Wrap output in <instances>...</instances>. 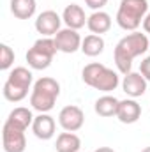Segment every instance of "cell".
Wrapping results in <instances>:
<instances>
[{
    "mask_svg": "<svg viewBox=\"0 0 150 152\" xmlns=\"http://www.w3.org/2000/svg\"><path fill=\"white\" fill-rule=\"evenodd\" d=\"M150 48V41L147 34H141V32H131L127 34L125 37H122L115 50H113V60H115V66L118 69V73L122 75H127L131 73L133 69V60L143 53H147V50Z\"/></svg>",
    "mask_w": 150,
    "mask_h": 152,
    "instance_id": "cell-1",
    "label": "cell"
},
{
    "mask_svg": "<svg viewBox=\"0 0 150 152\" xmlns=\"http://www.w3.org/2000/svg\"><path fill=\"white\" fill-rule=\"evenodd\" d=\"M87 20H88V16L85 14V9L78 4H69L62 12V21L66 23V27L74 28V30L83 28L87 25Z\"/></svg>",
    "mask_w": 150,
    "mask_h": 152,
    "instance_id": "cell-13",
    "label": "cell"
},
{
    "mask_svg": "<svg viewBox=\"0 0 150 152\" xmlns=\"http://www.w3.org/2000/svg\"><path fill=\"white\" fill-rule=\"evenodd\" d=\"M2 145L5 152H25L27 149V136L25 131L4 122L2 127Z\"/></svg>",
    "mask_w": 150,
    "mask_h": 152,
    "instance_id": "cell-6",
    "label": "cell"
},
{
    "mask_svg": "<svg viewBox=\"0 0 150 152\" xmlns=\"http://www.w3.org/2000/svg\"><path fill=\"white\" fill-rule=\"evenodd\" d=\"M14 50L9 46V44H5V42H2L0 44V69L2 71H7V69H11V66L14 64Z\"/></svg>",
    "mask_w": 150,
    "mask_h": 152,
    "instance_id": "cell-21",
    "label": "cell"
},
{
    "mask_svg": "<svg viewBox=\"0 0 150 152\" xmlns=\"http://www.w3.org/2000/svg\"><path fill=\"white\" fill-rule=\"evenodd\" d=\"M55 44H57V50L62 51V53H74L78 50H81V36L78 34V30L74 28H60L55 36Z\"/></svg>",
    "mask_w": 150,
    "mask_h": 152,
    "instance_id": "cell-9",
    "label": "cell"
},
{
    "mask_svg": "<svg viewBox=\"0 0 150 152\" xmlns=\"http://www.w3.org/2000/svg\"><path fill=\"white\" fill-rule=\"evenodd\" d=\"M149 14V0H120L117 23L122 30L136 32Z\"/></svg>",
    "mask_w": 150,
    "mask_h": 152,
    "instance_id": "cell-5",
    "label": "cell"
},
{
    "mask_svg": "<svg viewBox=\"0 0 150 152\" xmlns=\"http://www.w3.org/2000/svg\"><path fill=\"white\" fill-rule=\"evenodd\" d=\"M147 85L149 81L143 78V75L134 71L124 75V80H122V90L127 94V97H133V99L143 96L147 92Z\"/></svg>",
    "mask_w": 150,
    "mask_h": 152,
    "instance_id": "cell-10",
    "label": "cell"
},
{
    "mask_svg": "<svg viewBox=\"0 0 150 152\" xmlns=\"http://www.w3.org/2000/svg\"><path fill=\"white\" fill-rule=\"evenodd\" d=\"M87 28L92 34L103 36L111 28V16L106 11H94L87 20Z\"/></svg>",
    "mask_w": 150,
    "mask_h": 152,
    "instance_id": "cell-14",
    "label": "cell"
},
{
    "mask_svg": "<svg viewBox=\"0 0 150 152\" xmlns=\"http://www.w3.org/2000/svg\"><path fill=\"white\" fill-rule=\"evenodd\" d=\"M118 104H120V99H117L115 96H101L95 104H94V110L99 117H117V112H118Z\"/></svg>",
    "mask_w": 150,
    "mask_h": 152,
    "instance_id": "cell-16",
    "label": "cell"
},
{
    "mask_svg": "<svg viewBox=\"0 0 150 152\" xmlns=\"http://www.w3.org/2000/svg\"><path fill=\"white\" fill-rule=\"evenodd\" d=\"M87 7L94 9V11H103V7L108 4V0H85Z\"/></svg>",
    "mask_w": 150,
    "mask_h": 152,
    "instance_id": "cell-23",
    "label": "cell"
},
{
    "mask_svg": "<svg viewBox=\"0 0 150 152\" xmlns=\"http://www.w3.org/2000/svg\"><path fill=\"white\" fill-rule=\"evenodd\" d=\"M34 115H32V110L30 108H25V106H18V108H14L9 117H7V124H11V126H14V127H18V129H21V131H27L28 127H32V122H34Z\"/></svg>",
    "mask_w": 150,
    "mask_h": 152,
    "instance_id": "cell-15",
    "label": "cell"
},
{
    "mask_svg": "<svg viewBox=\"0 0 150 152\" xmlns=\"http://www.w3.org/2000/svg\"><path fill=\"white\" fill-rule=\"evenodd\" d=\"M94 152H115L111 147H99V149H95Z\"/></svg>",
    "mask_w": 150,
    "mask_h": 152,
    "instance_id": "cell-25",
    "label": "cell"
},
{
    "mask_svg": "<svg viewBox=\"0 0 150 152\" xmlns=\"http://www.w3.org/2000/svg\"><path fill=\"white\" fill-rule=\"evenodd\" d=\"M27 62H28V66H30L32 69L42 71V69H48V67L51 66L53 57H51V55H46V53H42V51H39L37 48L32 46V48L27 51Z\"/></svg>",
    "mask_w": 150,
    "mask_h": 152,
    "instance_id": "cell-20",
    "label": "cell"
},
{
    "mask_svg": "<svg viewBox=\"0 0 150 152\" xmlns=\"http://www.w3.org/2000/svg\"><path fill=\"white\" fill-rule=\"evenodd\" d=\"M141 152H150V147H145V149H143Z\"/></svg>",
    "mask_w": 150,
    "mask_h": 152,
    "instance_id": "cell-26",
    "label": "cell"
},
{
    "mask_svg": "<svg viewBox=\"0 0 150 152\" xmlns=\"http://www.w3.org/2000/svg\"><path fill=\"white\" fill-rule=\"evenodd\" d=\"M81 78L88 87H92L95 90H101V92H106V94L113 92L120 85L118 73L110 69V67H106L101 62L87 64L83 67V71H81Z\"/></svg>",
    "mask_w": 150,
    "mask_h": 152,
    "instance_id": "cell-3",
    "label": "cell"
},
{
    "mask_svg": "<svg viewBox=\"0 0 150 152\" xmlns=\"http://www.w3.org/2000/svg\"><path fill=\"white\" fill-rule=\"evenodd\" d=\"M104 46H106V42H104L103 36H97V34H88L87 37L81 41V51L87 57L101 55L104 51Z\"/></svg>",
    "mask_w": 150,
    "mask_h": 152,
    "instance_id": "cell-19",
    "label": "cell"
},
{
    "mask_svg": "<svg viewBox=\"0 0 150 152\" xmlns=\"http://www.w3.org/2000/svg\"><path fill=\"white\" fill-rule=\"evenodd\" d=\"M62 28V16L57 11H42L36 20V30L42 37H55L57 32Z\"/></svg>",
    "mask_w": 150,
    "mask_h": 152,
    "instance_id": "cell-7",
    "label": "cell"
},
{
    "mask_svg": "<svg viewBox=\"0 0 150 152\" xmlns=\"http://www.w3.org/2000/svg\"><path fill=\"white\" fill-rule=\"evenodd\" d=\"M55 149L57 152H79L81 149V140L79 136L74 133H60L57 136V143H55Z\"/></svg>",
    "mask_w": 150,
    "mask_h": 152,
    "instance_id": "cell-18",
    "label": "cell"
},
{
    "mask_svg": "<svg viewBox=\"0 0 150 152\" xmlns=\"http://www.w3.org/2000/svg\"><path fill=\"white\" fill-rule=\"evenodd\" d=\"M57 122L50 113H39L32 122V133L39 140H51L55 136Z\"/></svg>",
    "mask_w": 150,
    "mask_h": 152,
    "instance_id": "cell-11",
    "label": "cell"
},
{
    "mask_svg": "<svg viewBox=\"0 0 150 152\" xmlns=\"http://www.w3.org/2000/svg\"><path fill=\"white\" fill-rule=\"evenodd\" d=\"M58 96H60V83L51 76H42L32 87L30 104L39 113H48L55 108Z\"/></svg>",
    "mask_w": 150,
    "mask_h": 152,
    "instance_id": "cell-2",
    "label": "cell"
},
{
    "mask_svg": "<svg viewBox=\"0 0 150 152\" xmlns=\"http://www.w3.org/2000/svg\"><path fill=\"white\" fill-rule=\"evenodd\" d=\"M58 124L64 131H69V133H76L83 127L85 124V113L79 106L76 104H69V106H64L58 113Z\"/></svg>",
    "mask_w": 150,
    "mask_h": 152,
    "instance_id": "cell-8",
    "label": "cell"
},
{
    "mask_svg": "<svg viewBox=\"0 0 150 152\" xmlns=\"http://www.w3.org/2000/svg\"><path fill=\"white\" fill-rule=\"evenodd\" d=\"M37 2L36 0H11V12L18 20H30L36 14Z\"/></svg>",
    "mask_w": 150,
    "mask_h": 152,
    "instance_id": "cell-17",
    "label": "cell"
},
{
    "mask_svg": "<svg viewBox=\"0 0 150 152\" xmlns=\"http://www.w3.org/2000/svg\"><path fill=\"white\" fill-rule=\"evenodd\" d=\"M143 30H145V34H150V11H149V14L145 16V20H143Z\"/></svg>",
    "mask_w": 150,
    "mask_h": 152,
    "instance_id": "cell-24",
    "label": "cell"
},
{
    "mask_svg": "<svg viewBox=\"0 0 150 152\" xmlns=\"http://www.w3.org/2000/svg\"><path fill=\"white\" fill-rule=\"evenodd\" d=\"M140 73L143 75V78L150 81V57H145L143 60H141V64H140Z\"/></svg>",
    "mask_w": 150,
    "mask_h": 152,
    "instance_id": "cell-22",
    "label": "cell"
},
{
    "mask_svg": "<svg viewBox=\"0 0 150 152\" xmlns=\"http://www.w3.org/2000/svg\"><path fill=\"white\" fill-rule=\"evenodd\" d=\"M140 117H141V104L136 99L127 97V99L120 101L118 112H117V118L122 124H134V122L140 120Z\"/></svg>",
    "mask_w": 150,
    "mask_h": 152,
    "instance_id": "cell-12",
    "label": "cell"
},
{
    "mask_svg": "<svg viewBox=\"0 0 150 152\" xmlns=\"http://www.w3.org/2000/svg\"><path fill=\"white\" fill-rule=\"evenodd\" d=\"M32 83H34V75H32V71L27 69V67H23V66H18V67H14V69L9 73L5 83H4L2 94H4V97H5L7 101H11V103H20V101H23V99L28 96L30 87H34Z\"/></svg>",
    "mask_w": 150,
    "mask_h": 152,
    "instance_id": "cell-4",
    "label": "cell"
}]
</instances>
